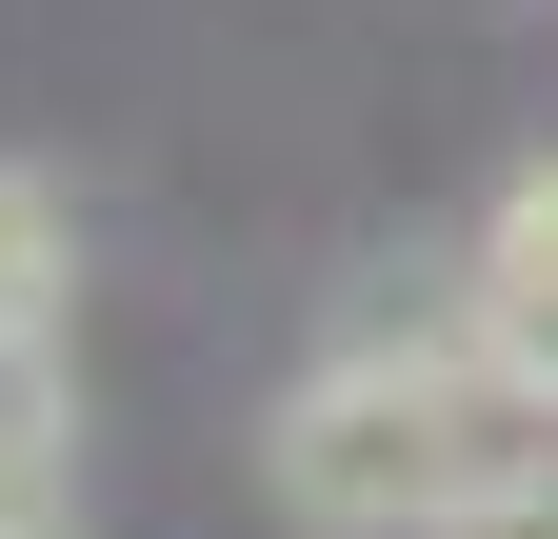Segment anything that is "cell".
Listing matches in <instances>:
<instances>
[{
	"instance_id": "obj_1",
	"label": "cell",
	"mask_w": 558,
	"mask_h": 539,
	"mask_svg": "<svg viewBox=\"0 0 558 539\" xmlns=\"http://www.w3.org/2000/svg\"><path fill=\"white\" fill-rule=\"evenodd\" d=\"M499 440L519 420L459 380L439 320H418V340H360V360H319L300 399H279V500H300V539H418Z\"/></svg>"
},
{
	"instance_id": "obj_2",
	"label": "cell",
	"mask_w": 558,
	"mask_h": 539,
	"mask_svg": "<svg viewBox=\"0 0 558 539\" xmlns=\"http://www.w3.org/2000/svg\"><path fill=\"white\" fill-rule=\"evenodd\" d=\"M418 539H558V440H499V459H478V480L418 519Z\"/></svg>"
},
{
	"instance_id": "obj_3",
	"label": "cell",
	"mask_w": 558,
	"mask_h": 539,
	"mask_svg": "<svg viewBox=\"0 0 558 539\" xmlns=\"http://www.w3.org/2000/svg\"><path fill=\"white\" fill-rule=\"evenodd\" d=\"M40 320H60V200L0 160V340H40Z\"/></svg>"
},
{
	"instance_id": "obj_4",
	"label": "cell",
	"mask_w": 558,
	"mask_h": 539,
	"mask_svg": "<svg viewBox=\"0 0 558 539\" xmlns=\"http://www.w3.org/2000/svg\"><path fill=\"white\" fill-rule=\"evenodd\" d=\"M478 300H519V320H558V160L499 200V240H478Z\"/></svg>"
}]
</instances>
